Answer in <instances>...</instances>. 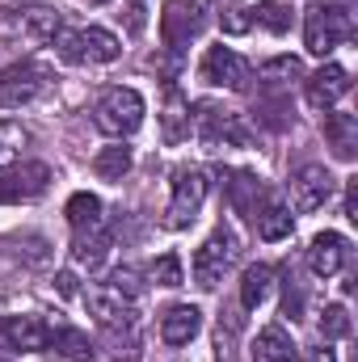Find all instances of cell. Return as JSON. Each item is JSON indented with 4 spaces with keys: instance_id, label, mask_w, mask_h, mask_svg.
I'll return each instance as SVG.
<instances>
[{
    "instance_id": "22",
    "label": "cell",
    "mask_w": 358,
    "mask_h": 362,
    "mask_svg": "<svg viewBox=\"0 0 358 362\" xmlns=\"http://www.w3.org/2000/svg\"><path fill=\"white\" fill-rule=\"evenodd\" d=\"M17 25H21V34H25V38H34V42H55V34L64 30V25H59V13H55V8H42V4L21 8Z\"/></svg>"
},
{
    "instance_id": "10",
    "label": "cell",
    "mask_w": 358,
    "mask_h": 362,
    "mask_svg": "<svg viewBox=\"0 0 358 362\" xmlns=\"http://www.w3.org/2000/svg\"><path fill=\"white\" fill-rule=\"evenodd\" d=\"M42 89V68L38 64H13L0 72V110H21Z\"/></svg>"
},
{
    "instance_id": "28",
    "label": "cell",
    "mask_w": 358,
    "mask_h": 362,
    "mask_svg": "<svg viewBox=\"0 0 358 362\" xmlns=\"http://www.w3.org/2000/svg\"><path fill=\"white\" fill-rule=\"evenodd\" d=\"M316 329H321L325 341H342V337H350V312H346L342 303H329V308L321 312Z\"/></svg>"
},
{
    "instance_id": "39",
    "label": "cell",
    "mask_w": 358,
    "mask_h": 362,
    "mask_svg": "<svg viewBox=\"0 0 358 362\" xmlns=\"http://www.w3.org/2000/svg\"><path fill=\"white\" fill-rule=\"evenodd\" d=\"M89 4H105V0H89Z\"/></svg>"
},
{
    "instance_id": "18",
    "label": "cell",
    "mask_w": 358,
    "mask_h": 362,
    "mask_svg": "<svg viewBox=\"0 0 358 362\" xmlns=\"http://www.w3.org/2000/svg\"><path fill=\"white\" fill-rule=\"evenodd\" d=\"M198 329H202V312L190 308V303L169 308L165 320H161V337H165V346H185V341H194Z\"/></svg>"
},
{
    "instance_id": "5",
    "label": "cell",
    "mask_w": 358,
    "mask_h": 362,
    "mask_svg": "<svg viewBox=\"0 0 358 362\" xmlns=\"http://www.w3.org/2000/svg\"><path fill=\"white\" fill-rule=\"evenodd\" d=\"M211 25V0H169L161 13V38L178 55Z\"/></svg>"
},
{
    "instance_id": "20",
    "label": "cell",
    "mask_w": 358,
    "mask_h": 362,
    "mask_svg": "<svg viewBox=\"0 0 358 362\" xmlns=\"http://www.w3.org/2000/svg\"><path fill=\"white\" fill-rule=\"evenodd\" d=\"M110 253V232L97 223V228H85V232H72V262L76 266H89L97 270Z\"/></svg>"
},
{
    "instance_id": "21",
    "label": "cell",
    "mask_w": 358,
    "mask_h": 362,
    "mask_svg": "<svg viewBox=\"0 0 358 362\" xmlns=\"http://www.w3.org/2000/svg\"><path fill=\"white\" fill-rule=\"evenodd\" d=\"M253 362H295V346L282 325H266L253 341Z\"/></svg>"
},
{
    "instance_id": "13",
    "label": "cell",
    "mask_w": 358,
    "mask_h": 362,
    "mask_svg": "<svg viewBox=\"0 0 358 362\" xmlns=\"http://www.w3.org/2000/svg\"><path fill=\"white\" fill-rule=\"evenodd\" d=\"M346 257H350V245H346L342 232H321L312 240V249H308V266H312L316 278H333L346 266Z\"/></svg>"
},
{
    "instance_id": "1",
    "label": "cell",
    "mask_w": 358,
    "mask_h": 362,
    "mask_svg": "<svg viewBox=\"0 0 358 362\" xmlns=\"http://www.w3.org/2000/svg\"><path fill=\"white\" fill-rule=\"evenodd\" d=\"M89 312L97 316L105 341L114 346V358L135 362V350H139V312H135V299H127L114 286H105V291H93L89 295Z\"/></svg>"
},
{
    "instance_id": "29",
    "label": "cell",
    "mask_w": 358,
    "mask_h": 362,
    "mask_svg": "<svg viewBox=\"0 0 358 362\" xmlns=\"http://www.w3.org/2000/svg\"><path fill=\"white\" fill-rule=\"evenodd\" d=\"M253 17H258V25H266L270 34H287V30H291V8H287V0H262V4L253 8Z\"/></svg>"
},
{
    "instance_id": "2",
    "label": "cell",
    "mask_w": 358,
    "mask_h": 362,
    "mask_svg": "<svg viewBox=\"0 0 358 362\" xmlns=\"http://www.w3.org/2000/svg\"><path fill=\"white\" fill-rule=\"evenodd\" d=\"M350 34H354V4H312L304 17V47L321 59Z\"/></svg>"
},
{
    "instance_id": "33",
    "label": "cell",
    "mask_w": 358,
    "mask_h": 362,
    "mask_svg": "<svg viewBox=\"0 0 358 362\" xmlns=\"http://www.w3.org/2000/svg\"><path fill=\"white\" fill-rule=\"evenodd\" d=\"M282 316H291V320L304 316V291H299V282H295L291 270H287V282H282Z\"/></svg>"
},
{
    "instance_id": "36",
    "label": "cell",
    "mask_w": 358,
    "mask_h": 362,
    "mask_svg": "<svg viewBox=\"0 0 358 362\" xmlns=\"http://www.w3.org/2000/svg\"><path fill=\"white\" fill-rule=\"evenodd\" d=\"M346 219H358V177L346 181Z\"/></svg>"
},
{
    "instance_id": "19",
    "label": "cell",
    "mask_w": 358,
    "mask_h": 362,
    "mask_svg": "<svg viewBox=\"0 0 358 362\" xmlns=\"http://www.w3.org/2000/svg\"><path fill=\"white\" fill-rule=\"evenodd\" d=\"M190 131H194L190 101H185L178 89H169V97H165V114H161V135H165V144H181V139H190Z\"/></svg>"
},
{
    "instance_id": "6",
    "label": "cell",
    "mask_w": 358,
    "mask_h": 362,
    "mask_svg": "<svg viewBox=\"0 0 358 362\" xmlns=\"http://www.w3.org/2000/svg\"><path fill=\"white\" fill-rule=\"evenodd\" d=\"M236 236L232 232H211L207 240H202V249L194 253V282L202 286V291H215L219 282H224V274L232 270V262H236Z\"/></svg>"
},
{
    "instance_id": "15",
    "label": "cell",
    "mask_w": 358,
    "mask_h": 362,
    "mask_svg": "<svg viewBox=\"0 0 358 362\" xmlns=\"http://www.w3.org/2000/svg\"><path fill=\"white\" fill-rule=\"evenodd\" d=\"M325 139H329V148H333L337 160H354L358 156V118L354 114L325 110Z\"/></svg>"
},
{
    "instance_id": "9",
    "label": "cell",
    "mask_w": 358,
    "mask_h": 362,
    "mask_svg": "<svg viewBox=\"0 0 358 362\" xmlns=\"http://www.w3.org/2000/svg\"><path fill=\"white\" fill-rule=\"evenodd\" d=\"M202 81H207V85H219V89H232V93H249L253 68H249V59H241L232 47H211V51L202 55Z\"/></svg>"
},
{
    "instance_id": "32",
    "label": "cell",
    "mask_w": 358,
    "mask_h": 362,
    "mask_svg": "<svg viewBox=\"0 0 358 362\" xmlns=\"http://www.w3.org/2000/svg\"><path fill=\"white\" fill-rule=\"evenodd\" d=\"M152 282L156 286H181L185 278H181V257L178 253H165L156 266H152Z\"/></svg>"
},
{
    "instance_id": "25",
    "label": "cell",
    "mask_w": 358,
    "mask_h": 362,
    "mask_svg": "<svg viewBox=\"0 0 358 362\" xmlns=\"http://www.w3.org/2000/svg\"><path fill=\"white\" fill-rule=\"evenodd\" d=\"M93 169H97V177L101 181H122L127 173H131V148H122V144L101 148L97 160H93Z\"/></svg>"
},
{
    "instance_id": "4",
    "label": "cell",
    "mask_w": 358,
    "mask_h": 362,
    "mask_svg": "<svg viewBox=\"0 0 358 362\" xmlns=\"http://www.w3.org/2000/svg\"><path fill=\"white\" fill-rule=\"evenodd\" d=\"M93 122L101 135H114V139H127L144 127V97L135 89H105L97 110H93Z\"/></svg>"
},
{
    "instance_id": "3",
    "label": "cell",
    "mask_w": 358,
    "mask_h": 362,
    "mask_svg": "<svg viewBox=\"0 0 358 362\" xmlns=\"http://www.w3.org/2000/svg\"><path fill=\"white\" fill-rule=\"evenodd\" d=\"M194 110H198V114H194V131H198V139H202L211 152H219V148H245V144L253 139L245 114L224 110V105H211V101H198Z\"/></svg>"
},
{
    "instance_id": "35",
    "label": "cell",
    "mask_w": 358,
    "mask_h": 362,
    "mask_svg": "<svg viewBox=\"0 0 358 362\" xmlns=\"http://www.w3.org/2000/svg\"><path fill=\"white\" fill-rule=\"evenodd\" d=\"M110 286H114L118 295L135 299V295H139V270H135V266H118V270L110 274Z\"/></svg>"
},
{
    "instance_id": "23",
    "label": "cell",
    "mask_w": 358,
    "mask_h": 362,
    "mask_svg": "<svg viewBox=\"0 0 358 362\" xmlns=\"http://www.w3.org/2000/svg\"><path fill=\"white\" fill-rule=\"evenodd\" d=\"M270 286H274V270H270V266H249L245 278H241V308H245V312L262 308L266 295H270Z\"/></svg>"
},
{
    "instance_id": "14",
    "label": "cell",
    "mask_w": 358,
    "mask_h": 362,
    "mask_svg": "<svg viewBox=\"0 0 358 362\" xmlns=\"http://www.w3.org/2000/svg\"><path fill=\"white\" fill-rule=\"evenodd\" d=\"M0 333L8 341V350H21V354H34V350H47L51 346V329L38 316H8Z\"/></svg>"
},
{
    "instance_id": "7",
    "label": "cell",
    "mask_w": 358,
    "mask_h": 362,
    "mask_svg": "<svg viewBox=\"0 0 358 362\" xmlns=\"http://www.w3.org/2000/svg\"><path fill=\"white\" fill-rule=\"evenodd\" d=\"M202 198H207V173L202 169H178L173 173V198H169V211H165V223L169 228H190L202 211Z\"/></svg>"
},
{
    "instance_id": "12",
    "label": "cell",
    "mask_w": 358,
    "mask_h": 362,
    "mask_svg": "<svg viewBox=\"0 0 358 362\" xmlns=\"http://www.w3.org/2000/svg\"><path fill=\"white\" fill-rule=\"evenodd\" d=\"M350 93V72L342 64H325L321 72L308 76V105L312 110H333Z\"/></svg>"
},
{
    "instance_id": "24",
    "label": "cell",
    "mask_w": 358,
    "mask_h": 362,
    "mask_svg": "<svg viewBox=\"0 0 358 362\" xmlns=\"http://www.w3.org/2000/svg\"><path fill=\"white\" fill-rule=\"evenodd\" d=\"M64 215H68L72 232H85V228H97V223H101V198H97V194H89V189H81V194H72V198H68Z\"/></svg>"
},
{
    "instance_id": "16",
    "label": "cell",
    "mask_w": 358,
    "mask_h": 362,
    "mask_svg": "<svg viewBox=\"0 0 358 362\" xmlns=\"http://www.w3.org/2000/svg\"><path fill=\"white\" fill-rule=\"evenodd\" d=\"M253 223H258V236L262 240H287L291 228H295V215H291V206L278 194H266V206H258Z\"/></svg>"
},
{
    "instance_id": "26",
    "label": "cell",
    "mask_w": 358,
    "mask_h": 362,
    "mask_svg": "<svg viewBox=\"0 0 358 362\" xmlns=\"http://www.w3.org/2000/svg\"><path fill=\"white\" fill-rule=\"evenodd\" d=\"M258 194H262V185H258V177L253 173H232V181H228V198H232V206L241 211V215H258Z\"/></svg>"
},
{
    "instance_id": "8",
    "label": "cell",
    "mask_w": 358,
    "mask_h": 362,
    "mask_svg": "<svg viewBox=\"0 0 358 362\" xmlns=\"http://www.w3.org/2000/svg\"><path fill=\"white\" fill-rule=\"evenodd\" d=\"M51 169L42 160H13L8 169H0V202H34L38 194H47Z\"/></svg>"
},
{
    "instance_id": "11",
    "label": "cell",
    "mask_w": 358,
    "mask_h": 362,
    "mask_svg": "<svg viewBox=\"0 0 358 362\" xmlns=\"http://www.w3.org/2000/svg\"><path fill=\"white\" fill-rule=\"evenodd\" d=\"M329 194H333V177L325 173V165H304L295 177H291V202H295V211H321L325 202H329Z\"/></svg>"
},
{
    "instance_id": "37",
    "label": "cell",
    "mask_w": 358,
    "mask_h": 362,
    "mask_svg": "<svg viewBox=\"0 0 358 362\" xmlns=\"http://www.w3.org/2000/svg\"><path fill=\"white\" fill-rule=\"evenodd\" d=\"M55 286H59V295H76V278H72L68 270H64L59 278H55Z\"/></svg>"
},
{
    "instance_id": "34",
    "label": "cell",
    "mask_w": 358,
    "mask_h": 362,
    "mask_svg": "<svg viewBox=\"0 0 358 362\" xmlns=\"http://www.w3.org/2000/svg\"><path fill=\"white\" fill-rule=\"evenodd\" d=\"M249 8L241 4V0H224V13H219V21H224V30L228 34H245L249 30V17H245Z\"/></svg>"
},
{
    "instance_id": "17",
    "label": "cell",
    "mask_w": 358,
    "mask_h": 362,
    "mask_svg": "<svg viewBox=\"0 0 358 362\" xmlns=\"http://www.w3.org/2000/svg\"><path fill=\"white\" fill-rule=\"evenodd\" d=\"M76 47H81V64H114L122 55V42L101 25L76 30Z\"/></svg>"
},
{
    "instance_id": "30",
    "label": "cell",
    "mask_w": 358,
    "mask_h": 362,
    "mask_svg": "<svg viewBox=\"0 0 358 362\" xmlns=\"http://www.w3.org/2000/svg\"><path fill=\"white\" fill-rule=\"evenodd\" d=\"M262 76L274 81V85H287V81H299L304 76V64L295 55H278V59H266L262 64Z\"/></svg>"
},
{
    "instance_id": "31",
    "label": "cell",
    "mask_w": 358,
    "mask_h": 362,
    "mask_svg": "<svg viewBox=\"0 0 358 362\" xmlns=\"http://www.w3.org/2000/svg\"><path fill=\"white\" fill-rule=\"evenodd\" d=\"M25 144H30V131H25L21 122H0V165L13 160Z\"/></svg>"
},
{
    "instance_id": "27",
    "label": "cell",
    "mask_w": 358,
    "mask_h": 362,
    "mask_svg": "<svg viewBox=\"0 0 358 362\" xmlns=\"http://www.w3.org/2000/svg\"><path fill=\"white\" fill-rule=\"evenodd\" d=\"M51 341H55V350H59L64 358H72V362H93V341L81 333V329H68V325H59V329L51 333Z\"/></svg>"
},
{
    "instance_id": "38",
    "label": "cell",
    "mask_w": 358,
    "mask_h": 362,
    "mask_svg": "<svg viewBox=\"0 0 358 362\" xmlns=\"http://www.w3.org/2000/svg\"><path fill=\"white\" fill-rule=\"evenodd\" d=\"M304 362H337V354L321 346V350H308V358H304Z\"/></svg>"
}]
</instances>
